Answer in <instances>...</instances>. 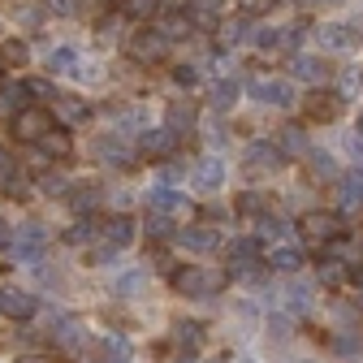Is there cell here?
Segmentation results:
<instances>
[{
  "mask_svg": "<svg viewBox=\"0 0 363 363\" xmlns=\"http://www.w3.org/2000/svg\"><path fill=\"white\" fill-rule=\"evenodd\" d=\"M359 134H363V113H359Z\"/></svg>",
  "mask_w": 363,
  "mask_h": 363,
  "instance_id": "cell-60",
  "label": "cell"
},
{
  "mask_svg": "<svg viewBox=\"0 0 363 363\" xmlns=\"http://www.w3.org/2000/svg\"><path fill=\"white\" fill-rule=\"evenodd\" d=\"M22 363H57V359H48V354H26Z\"/></svg>",
  "mask_w": 363,
  "mask_h": 363,
  "instance_id": "cell-59",
  "label": "cell"
},
{
  "mask_svg": "<svg viewBox=\"0 0 363 363\" xmlns=\"http://www.w3.org/2000/svg\"><path fill=\"white\" fill-rule=\"evenodd\" d=\"M147 234L152 238H169V234H177V216H169V212H147Z\"/></svg>",
  "mask_w": 363,
  "mask_h": 363,
  "instance_id": "cell-38",
  "label": "cell"
},
{
  "mask_svg": "<svg viewBox=\"0 0 363 363\" xmlns=\"http://www.w3.org/2000/svg\"><path fill=\"white\" fill-rule=\"evenodd\" d=\"M247 26H251L247 18H234V22L220 18V22H216V39H220V43H242V39H247Z\"/></svg>",
  "mask_w": 363,
  "mask_h": 363,
  "instance_id": "cell-39",
  "label": "cell"
},
{
  "mask_svg": "<svg viewBox=\"0 0 363 363\" xmlns=\"http://www.w3.org/2000/svg\"><path fill=\"white\" fill-rule=\"evenodd\" d=\"M152 208H156V212H169V216H191L186 195H177L173 186H156V191H152Z\"/></svg>",
  "mask_w": 363,
  "mask_h": 363,
  "instance_id": "cell-24",
  "label": "cell"
},
{
  "mask_svg": "<svg viewBox=\"0 0 363 363\" xmlns=\"http://www.w3.org/2000/svg\"><path fill=\"white\" fill-rule=\"evenodd\" d=\"M164 125H169L173 134L195 130V108H191V104H169V108H164Z\"/></svg>",
  "mask_w": 363,
  "mask_h": 363,
  "instance_id": "cell-32",
  "label": "cell"
},
{
  "mask_svg": "<svg viewBox=\"0 0 363 363\" xmlns=\"http://www.w3.org/2000/svg\"><path fill=\"white\" fill-rule=\"evenodd\" d=\"M337 191H342V212H359L363 208V164L337 173Z\"/></svg>",
  "mask_w": 363,
  "mask_h": 363,
  "instance_id": "cell-11",
  "label": "cell"
},
{
  "mask_svg": "<svg viewBox=\"0 0 363 363\" xmlns=\"http://www.w3.org/2000/svg\"><path fill=\"white\" fill-rule=\"evenodd\" d=\"M43 5H48V9H57L61 18H69V13H74V0H43Z\"/></svg>",
  "mask_w": 363,
  "mask_h": 363,
  "instance_id": "cell-53",
  "label": "cell"
},
{
  "mask_svg": "<svg viewBox=\"0 0 363 363\" xmlns=\"http://www.w3.org/2000/svg\"><path fill=\"white\" fill-rule=\"evenodd\" d=\"M281 164H286V156H281L277 143H251V147H247V169L272 173V169H281Z\"/></svg>",
  "mask_w": 363,
  "mask_h": 363,
  "instance_id": "cell-20",
  "label": "cell"
},
{
  "mask_svg": "<svg viewBox=\"0 0 363 363\" xmlns=\"http://www.w3.org/2000/svg\"><path fill=\"white\" fill-rule=\"evenodd\" d=\"M86 117H91V104H86V100H78V96H57V113H52L57 125H78V121H86Z\"/></svg>",
  "mask_w": 363,
  "mask_h": 363,
  "instance_id": "cell-22",
  "label": "cell"
},
{
  "mask_svg": "<svg viewBox=\"0 0 363 363\" xmlns=\"http://www.w3.org/2000/svg\"><path fill=\"white\" fill-rule=\"evenodd\" d=\"M238 212H247V216H259V212H268V199H264L259 191H247V195L238 199Z\"/></svg>",
  "mask_w": 363,
  "mask_h": 363,
  "instance_id": "cell-46",
  "label": "cell"
},
{
  "mask_svg": "<svg viewBox=\"0 0 363 363\" xmlns=\"http://www.w3.org/2000/svg\"><path fill=\"white\" fill-rule=\"evenodd\" d=\"M39 191L57 199V195H69V182H65L61 173H43V177H39Z\"/></svg>",
  "mask_w": 363,
  "mask_h": 363,
  "instance_id": "cell-43",
  "label": "cell"
},
{
  "mask_svg": "<svg viewBox=\"0 0 363 363\" xmlns=\"http://www.w3.org/2000/svg\"><path fill=\"white\" fill-rule=\"evenodd\" d=\"M0 61H5V65H26V61H30L26 39H9L5 48H0Z\"/></svg>",
  "mask_w": 363,
  "mask_h": 363,
  "instance_id": "cell-40",
  "label": "cell"
},
{
  "mask_svg": "<svg viewBox=\"0 0 363 363\" xmlns=\"http://www.w3.org/2000/svg\"><path fill=\"white\" fill-rule=\"evenodd\" d=\"M139 152H143L147 160H169V156L177 152V134H173L169 125H156V130H147L143 139H139Z\"/></svg>",
  "mask_w": 363,
  "mask_h": 363,
  "instance_id": "cell-8",
  "label": "cell"
},
{
  "mask_svg": "<svg viewBox=\"0 0 363 363\" xmlns=\"http://www.w3.org/2000/svg\"><path fill=\"white\" fill-rule=\"evenodd\" d=\"M195 186L208 191V195L225 186V160H220V156H203V160H195Z\"/></svg>",
  "mask_w": 363,
  "mask_h": 363,
  "instance_id": "cell-12",
  "label": "cell"
},
{
  "mask_svg": "<svg viewBox=\"0 0 363 363\" xmlns=\"http://www.w3.org/2000/svg\"><path fill=\"white\" fill-rule=\"evenodd\" d=\"M121 9H125L130 18H152V13L160 9V0H121Z\"/></svg>",
  "mask_w": 363,
  "mask_h": 363,
  "instance_id": "cell-45",
  "label": "cell"
},
{
  "mask_svg": "<svg viewBox=\"0 0 363 363\" xmlns=\"http://www.w3.org/2000/svg\"><path fill=\"white\" fill-rule=\"evenodd\" d=\"M354 290H359V303H363V268H354Z\"/></svg>",
  "mask_w": 363,
  "mask_h": 363,
  "instance_id": "cell-58",
  "label": "cell"
},
{
  "mask_svg": "<svg viewBox=\"0 0 363 363\" xmlns=\"http://www.w3.org/2000/svg\"><path fill=\"white\" fill-rule=\"evenodd\" d=\"M303 230L311 234V238H337L342 234V220L333 216V212H325V208H315V212H303Z\"/></svg>",
  "mask_w": 363,
  "mask_h": 363,
  "instance_id": "cell-15",
  "label": "cell"
},
{
  "mask_svg": "<svg viewBox=\"0 0 363 363\" xmlns=\"http://www.w3.org/2000/svg\"><path fill=\"white\" fill-rule=\"evenodd\" d=\"M346 277H350V268H346V259H337L333 251H325V259H320V286H346Z\"/></svg>",
  "mask_w": 363,
  "mask_h": 363,
  "instance_id": "cell-31",
  "label": "cell"
},
{
  "mask_svg": "<svg viewBox=\"0 0 363 363\" xmlns=\"http://www.w3.org/2000/svg\"><path fill=\"white\" fill-rule=\"evenodd\" d=\"M0 311L9 320H30L39 311V303H35V294H22V290H0Z\"/></svg>",
  "mask_w": 363,
  "mask_h": 363,
  "instance_id": "cell-16",
  "label": "cell"
},
{
  "mask_svg": "<svg viewBox=\"0 0 363 363\" xmlns=\"http://www.w3.org/2000/svg\"><path fill=\"white\" fill-rule=\"evenodd\" d=\"M117 290H121V294H139V290H143V272H130V277H121Z\"/></svg>",
  "mask_w": 363,
  "mask_h": 363,
  "instance_id": "cell-51",
  "label": "cell"
},
{
  "mask_svg": "<svg viewBox=\"0 0 363 363\" xmlns=\"http://www.w3.org/2000/svg\"><path fill=\"white\" fill-rule=\"evenodd\" d=\"M264 268L298 272V268H303V247H298V242H272V247L264 251Z\"/></svg>",
  "mask_w": 363,
  "mask_h": 363,
  "instance_id": "cell-10",
  "label": "cell"
},
{
  "mask_svg": "<svg viewBox=\"0 0 363 363\" xmlns=\"http://www.w3.org/2000/svg\"><path fill=\"white\" fill-rule=\"evenodd\" d=\"M173 82H177V86H199V69H195V65H177V69H173Z\"/></svg>",
  "mask_w": 363,
  "mask_h": 363,
  "instance_id": "cell-49",
  "label": "cell"
},
{
  "mask_svg": "<svg viewBox=\"0 0 363 363\" xmlns=\"http://www.w3.org/2000/svg\"><path fill=\"white\" fill-rule=\"evenodd\" d=\"M125 52L139 61V65H156V61H164V52H169V39H164L156 26H147V30H139V35H130Z\"/></svg>",
  "mask_w": 363,
  "mask_h": 363,
  "instance_id": "cell-2",
  "label": "cell"
},
{
  "mask_svg": "<svg viewBox=\"0 0 363 363\" xmlns=\"http://www.w3.org/2000/svg\"><path fill=\"white\" fill-rule=\"evenodd\" d=\"M220 9H225V0H191V5H186V18L195 22V30H216Z\"/></svg>",
  "mask_w": 363,
  "mask_h": 363,
  "instance_id": "cell-19",
  "label": "cell"
},
{
  "mask_svg": "<svg viewBox=\"0 0 363 363\" xmlns=\"http://www.w3.org/2000/svg\"><path fill=\"white\" fill-rule=\"evenodd\" d=\"M91 152H96L108 169H125V164H130V152H125L117 139H96V143H91Z\"/></svg>",
  "mask_w": 363,
  "mask_h": 363,
  "instance_id": "cell-30",
  "label": "cell"
},
{
  "mask_svg": "<svg viewBox=\"0 0 363 363\" xmlns=\"http://www.w3.org/2000/svg\"><path fill=\"white\" fill-rule=\"evenodd\" d=\"M359 91H363V69H346V74L337 78V96L350 100V96H359Z\"/></svg>",
  "mask_w": 363,
  "mask_h": 363,
  "instance_id": "cell-42",
  "label": "cell"
},
{
  "mask_svg": "<svg viewBox=\"0 0 363 363\" xmlns=\"http://www.w3.org/2000/svg\"><path fill=\"white\" fill-rule=\"evenodd\" d=\"M96 363H130V342L121 333H100L96 342Z\"/></svg>",
  "mask_w": 363,
  "mask_h": 363,
  "instance_id": "cell-21",
  "label": "cell"
},
{
  "mask_svg": "<svg viewBox=\"0 0 363 363\" xmlns=\"http://www.w3.org/2000/svg\"><path fill=\"white\" fill-rule=\"evenodd\" d=\"M74 65H78V52L69 48V43H61V48L48 52V69L52 74H74Z\"/></svg>",
  "mask_w": 363,
  "mask_h": 363,
  "instance_id": "cell-37",
  "label": "cell"
},
{
  "mask_svg": "<svg viewBox=\"0 0 363 363\" xmlns=\"http://www.w3.org/2000/svg\"><path fill=\"white\" fill-rule=\"evenodd\" d=\"M96 238H100V225H96V220H86V216L74 220L69 230H65V242H74V247H86V242H96Z\"/></svg>",
  "mask_w": 363,
  "mask_h": 363,
  "instance_id": "cell-35",
  "label": "cell"
},
{
  "mask_svg": "<svg viewBox=\"0 0 363 363\" xmlns=\"http://www.w3.org/2000/svg\"><path fill=\"white\" fill-rule=\"evenodd\" d=\"M320 43H325V48H333V52H346V48H354V43H359V35L346 22H329V26H320Z\"/></svg>",
  "mask_w": 363,
  "mask_h": 363,
  "instance_id": "cell-25",
  "label": "cell"
},
{
  "mask_svg": "<svg viewBox=\"0 0 363 363\" xmlns=\"http://www.w3.org/2000/svg\"><path fill=\"white\" fill-rule=\"evenodd\" d=\"M48 125H52V113H48V108L26 104V108L13 113V139H18V143H35Z\"/></svg>",
  "mask_w": 363,
  "mask_h": 363,
  "instance_id": "cell-3",
  "label": "cell"
},
{
  "mask_svg": "<svg viewBox=\"0 0 363 363\" xmlns=\"http://www.w3.org/2000/svg\"><path fill=\"white\" fill-rule=\"evenodd\" d=\"M277 147H281L286 160H298V156L307 152V134H303L298 125H286V130H281V139H277Z\"/></svg>",
  "mask_w": 363,
  "mask_h": 363,
  "instance_id": "cell-33",
  "label": "cell"
},
{
  "mask_svg": "<svg viewBox=\"0 0 363 363\" xmlns=\"http://www.w3.org/2000/svg\"><path fill=\"white\" fill-rule=\"evenodd\" d=\"M290 78L298 82H329V61L325 57H290Z\"/></svg>",
  "mask_w": 363,
  "mask_h": 363,
  "instance_id": "cell-14",
  "label": "cell"
},
{
  "mask_svg": "<svg viewBox=\"0 0 363 363\" xmlns=\"http://www.w3.org/2000/svg\"><path fill=\"white\" fill-rule=\"evenodd\" d=\"M13 18H18L26 30H39L43 18H48V5H43V0H18V5H13Z\"/></svg>",
  "mask_w": 363,
  "mask_h": 363,
  "instance_id": "cell-29",
  "label": "cell"
},
{
  "mask_svg": "<svg viewBox=\"0 0 363 363\" xmlns=\"http://www.w3.org/2000/svg\"><path fill=\"white\" fill-rule=\"evenodd\" d=\"M35 147L43 152V160H65V156L74 152V139H69V130H65V125H57V121H52V125L35 139Z\"/></svg>",
  "mask_w": 363,
  "mask_h": 363,
  "instance_id": "cell-7",
  "label": "cell"
},
{
  "mask_svg": "<svg viewBox=\"0 0 363 363\" xmlns=\"http://www.w3.org/2000/svg\"><path fill=\"white\" fill-rule=\"evenodd\" d=\"M212 363H230V359H212Z\"/></svg>",
  "mask_w": 363,
  "mask_h": 363,
  "instance_id": "cell-61",
  "label": "cell"
},
{
  "mask_svg": "<svg viewBox=\"0 0 363 363\" xmlns=\"http://www.w3.org/2000/svg\"><path fill=\"white\" fill-rule=\"evenodd\" d=\"M307 164H311V173L320 177V182H333V177H337V164H333V156H329V152H311V160H307Z\"/></svg>",
  "mask_w": 363,
  "mask_h": 363,
  "instance_id": "cell-41",
  "label": "cell"
},
{
  "mask_svg": "<svg viewBox=\"0 0 363 363\" xmlns=\"http://www.w3.org/2000/svg\"><path fill=\"white\" fill-rule=\"evenodd\" d=\"M268 329H272V333H277V337H286V329H290V325L281 320V315H272V320H268Z\"/></svg>",
  "mask_w": 363,
  "mask_h": 363,
  "instance_id": "cell-56",
  "label": "cell"
},
{
  "mask_svg": "<svg viewBox=\"0 0 363 363\" xmlns=\"http://www.w3.org/2000/svg\"><path fill=\"white\" fill-rule=\"evenodd\" d=\"M0 65H5V61H0Z\"/></svg>",
  "mask_w": 363,
  "mask_h": 363,
  "instance_id": "cell-63",
  "label": "cell"
},
{
  "mask_svg": "<svg viewBox=\"0 0 363 363\" xmlns=\"http://www.w3.org/2000/svg\"><path fill=\"white\" fill-rule=\"evenodd\" d=\"M286 307H290L294 315H307V311H311V290H307L303 281H290V286H286Z\"/></svg>",
  "mask_w": 363,
  "mask_h": 363,
  "instance_id": "cell-36",
  "label": "cell"
},
{
  "mask_svg": "<svg viewBox=\"0 0 363 363\" xmlns=\"http://www.w3.org/2000/svg\"><path fill=\"white\" fill-rule=\"evenodd\" d=\"M242 363H255V359H242Z\"/></svg>",
  "mask_w": 363,
  "mask_h": 363,
  "instance_id": "cell-62",
  "label": "cell"
},
{
  "mask_svg": "<svg viewBox=\"0 0 363 363\" xmlns=\"http://www.w3.org/2000/svg\"><path fill=\"white\" fill-rule=\"evenodd\" d=\"M255 255H259V247H255L251 238H234V242H230V259H234V264H238V259H255Z\"/></svg>",
  "mask_w": 363,
  "mask_h": 363,
  "instance_id": "cell-48",
  "label": "cell"
},
{
  "mask_svg": "<svg viewBox=\"0 0 363 363\" xmlns=\"http://www.w3.org/2000/svg\"><path fill=\"white\" fill-rule=\"evenodd\" d=\"M43 247H48V230H43V225H22L18 255H22L26 264H35V259H43Z\"/></svg>",
  "mask_w": 363,
  "mask_h": 363,
  "instance_id": "cell-17",
  "label": "cell"
},
{
  "mask_svg": "<svg viewBox=\"0 0 363 363\" xmlns=\"http://www.w3.org/2000/svg\"><path fill=\"white\" fill-rule=\"evenodd\" d=\"M100 234H104V242H108V247H117V251H121V247H130L134 238H139V225H134V216H125V212H113V216L100 225Z\"/></svg>",
  "mask_w": 363,
  "mask_h": 363,
  "instance_id": "cell-9",
  "label": "cell"
},
{
  "mask_svg": "<svg viewBox=\"0 0 363 363\" xmlns=\"http://www.w3.org/2000/svg\"><path fill=\"white\" fill-rule=\"evenodd\" d=\"M251 96L259 100V104H272V108H294V78H264V82H255L251 86Z\"/></svg>",
  "mask_w": 363,
  "mask_h": 363,
  "instance_id": "cell-5",
  "label": "cell"
},
{
  "mask_svg": "<svg viewBox=\"0 0 363 363\" xmlns=\"http://www.w3.org/2000/svg\"><path fill=\"white\" fill-rule=\"evenodd\" d=\"M100 186H96V182H82V186H69V208L78 212V216H86V212H96L100 208Z\"/></svg>",
  "mask_w": 363,
  "mask_h": 363,
  "instance_id": "cell-26",
  "label": "cell"
},
{
  "mask_svg": "<svg viewBox=\"0 0 363 363\" xmlns=\"http://www.w3.org/2000/svg\"><path fill=\"white\" fill-rule=\"evenodd\" d=\"M346 156H350L354 164H363V134H359V130L346 134Z\"/></svg>",
  "mask_w": 363,
  "mask_h": 363,
  "instance_id": "cell-50",
  "label": "cell"
},
{
  "mask_svg": "<svg viewBox=\"0 0 363 363\" xmlns=\"http://www.w3.org/2000/svg\"><path fill=\"white\" fill-rule=\"evenodd\" d=\"M156 30H160V35H164L169 43H177V39H186V35H195V22H191L186 13H177V9H169V13H160Z\"/></svg>",
  "mask_w": 363,
  "mask_h": 363,
  "instance_id": "cell-23",
  "label": "cell"
},
{
  "mask_svg": "<svg viewBox=\"0 0 363 363\" xmlns=\"http://www.w3.org/2000/svg\"><path fill=\"white\" fill-rule=\"evenodd\" d=\"M272 5H277V0H242V9H247V13H268Z\"/></svg>",
  "mask_w": 363,
  "mask_h": 363,
  "instance_id": "cell-52",
  "label": "cell"
},
{
  "mask_svg": "<svg viewBox=\"0 0 363 363\" xmlns=\"http://www.w3.org/2000/svg\"><path fill=\"white\" fill-rule=\"evenodd\" d=\"M113 251H117V247H100V251L91 255V259H96V264H108V259H113Z\"/></svg>",
  "mask_w": 363,
  "mask_h": 363,
  "instance_id": "cell-57",
  "label": "cell"
},
{
  "mask_svg": "<svg viewBox=\"0 0 363 363\" xmlns=\"http://www.w3.org/2000/svg\"><path fill=\"white\" fill-rule=\"evenodd\" d=\"M255 238H259V242H298V238H294V230H290V220H281V216H268V212H259Z\"/></svg>",
  "mask_w": 363,
  "mask_h": 363,
  "instance_id": "cell-18",
  "label": "cell"
},
{
  "mask_svg": "<svg viewBox=\"0 0 363 363\" xmlns=\"http://www.w3.org/2000/svg\"><path fill=\"white\" fill-rule=\"evenodd\" d=\"M247 39L255 43V48H277V30L272 26H247Z\"/></svg>",
  "mask_w": 363,
  "mask_h": 363,
  "instance_id": "cell-44",
  "label": "cell"
},
{
  "mask_svg": "<svg viewBox=\"0 0 363 363\" xmlns=\"http://www.w3.org/2000/svg\"><path fill=\"white\" fill-rule=\"evenodd\" d=\"M5 247H13V225L0 220V251H5Z\"/></svg>",
  "mask_w": 363,
  "mask_h": 363,
  "instance_id": "cell-54",
  "label": "cell"
},
{
  "mask_svg": "<svg viewBox=\"0 0 363 363\" xmlns=\"http://www.w3.org/2000/svg\"><path fill=\"white\" fill-rule=\"evenodd\" d=\"M22 82H26V91H30V100H57V91H52L48 78H22Z\"/></svg>",
  "mask_w": 363,
  "mask_h": 363,
  "instance_id": "cell-47",
  "label": "cell"
},
{
  "mask_svg": "<svg viewBox=\"0 0 363 363\" xmlns=\"http://www.w3.org/2000/svg\"><path fill=\"white\" fill-rule=\"evenodd\" d=\"M52 342L65 354H82L86 342H91V333H86V325L78 320V315H61V320H52Z\"/></svg>",
  "mask_w": 363,
  "mask_h": 363,
  "instance_id": "cell-4",
  "label": "cell"
},
{
  "mask_svg": "<svg viewBox=\"0 0 363 363\" xmlns=\"http://www.w3.org/2000/svg\"><path fill=\"white\" fill-rule=\"evenodd\" d=\"M182 173H186V169H182V164H177V160H169V164H164V173H160V177H164V182H177V177H182Z\"/></svg>",
  "mask_w": 363,
  "mask_h": 363,
  "instance_id": "cell-55",
  "label": "cell"
},
{
  "mask_svg": "<svg viewBox=\"0 0 363 363\" xmlns=\"http://www.w3.org/2000/svg\"><path fill=\"white\" fill-rule=\"evenodd\" d=\"M337 108H342V96H333V91H311L307 104H303L307 121H333Z\"/></svg>",
  "mask_w": 363,
  "mask_h": 363,
  "instance_id": "cell-13",
  "label": "cell"
},
{
  "mask_svg": "<svg viewBox=\"0 0 363 363\" xmlns=\"http://www.w3.org/2000/svg\"><path fill=\"white\" fill-rule=\"evenodd\" d=\"M26 104H30L26 82H0V113H5V117H13V113L26 108Z\"/></svg>",
  "mask_w": 363,
  "mask_h": 363,
  "instance_id": "cell-28",
  "label": "cell"
},
{
  "mask_svg": "<svg viewBox=\"0 0 363 363\" xmlns=\"http://www.w3.org/2000/svg\"><path fill=\"white\" fill-rule=\"evenodd\" d=\"M186 251H195V255H208V251H216L220 247V234L212 230V225H203V220H195V225H182V230L173 234Z\"/></svg>",
  "mask_w": 363,
  "mask_h": 363,
  "instance_id": "cell-6",
  "label": "cell"
},
{
  "mask_svg": "<svg viewBox=\"0 0 363 363\" xmlns=\"http://www.w3.org/2000/svg\"><path fill=\"white\" fill-rule=\"evenodd\" d=\"M169 277H173V290H177V294H186V298H195V294H220L225 281H230L225 272H208V268H199V264L173 268Z\"/></svg>",
  "mask_w": 363,
  "mask_h": 363,
  "instance_id": "cell-1",
  "label": "cell"
},
{
  "mask_svg": "<svg viewBox=\"0 0 363 363\" xmlns=\"http://www.w3.org/2000/svg\"><path fill=\"white\" fill-rule=\"evenodd\" d=\"M238 96H242V86H238L234 78H220V82L212 86V96H208V104H212V113H230V108L238 104Z\"/></svg>",
  "mask_w": 363,
  "mask_h": 363,
  "instance_id": "cell-27",
  "label": "cell"
},
{
  "mask_svg": "<svg viewBox=\"0 0 363 363\" xmlns=\"http://www.w3.org/2000/svg\"><path fill=\"white\" fill-rule=\"evenodd\" d=\"M173 342H177L182 350H199V346H203V325H195V320H177Z\"/></svg>",
  "mask_w": 363,
  "mask_h": 363,
  "instance_id": "cell-34",
  "label": "cell"
}]
</instances>
